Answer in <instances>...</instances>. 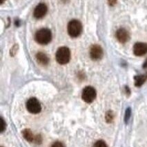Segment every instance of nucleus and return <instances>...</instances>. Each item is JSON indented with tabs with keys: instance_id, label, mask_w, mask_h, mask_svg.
I'll return each mask as SVG.
<instances>
[{
	"instance_id": "nucleus-4",
	"label": "nucleus",
	"mask_w": 147,
	"mask_h": 147,
	"mask_svg": "<svg viewBox=\"0 0 147 147\" xmlns=\"http://www.w3.org/2000/svg\"><path fill=\"white\" fill-rule=\"evenodd\" d=\"M96 91L93 87H86L82 91V98L87 103H91L96 98Z\"/></svg>"
},
{
	"instance_id": "nucleus-15",
	"label": "nucleus",
	"mask_w": 147,
	"mask_h": 147,
	"mask_svg": "<svg viewBox=\"0 0 147 147\" xmlns=\"http://www.w3.org/2000/svg\"><path fill=\"white\" fill-rule=\"evenodd\" d=\"M93 147H108L106 142L103 140H98L94 144Z\"/></svg>"
},
{
	"instance_id": "nucleus-16",
	"label": "nucleus",
	"mask_w": 147,
	"mask_h": 147,
	"mask_svg": "<svg viewBox=\"0 0 147 147\" xmlns=\"http://www.w3.org/2000/svg\"><path fill=\"white\" fill-rule=\"evenodd\" d=\"M50 147H65V146H64V145L63 144L62 142H54L53 144L51 145V146Z\"/></svg>"
},
{
	"instance_id": "nucleus-2",
	"label": "nucleus",
	"mask_w": 147,
	"mask_h": 147,
	"mask_svg": "<svg viewBox=\"0 0 147 147\" xmlns=\"http://www.w3.org/2000/svg\"><path fill=\"white\" fill-rule=\"evenodd\" d=\"M56 60L59 64L65 65L71 59V52L67 47H61L57 50L55 55Z\"/></svg>"
},
{
	"instance_id": "nucleus-12",
	"label": "nucleus",
	"mask_w": 147,
	"mask_h": 147,
	"mask_svg": "<svg viewBox=\"0 0 147 147\" xmlns=\"http://www.w3.org/2000/svg\"><path fill=\"white\" fill-rule=\"evenodd\" d=\"M22 134H23V136L24 138L29 142H33L35 140L34 136H33L32 131H31L30 129H24V130L22 131Z\"/></svg>"
},
{
	"instance_id": "nucleus-10",
	"label": "nucleus",
	"mask_w": 147,
	"mask_h": 147,
	"mask_svg": "<svg viewBox=\"0 0 147 147\" xmlns=\"http://www.w3.org/2000/svg\"><path fill=\"white\" fill-rule=\"evenodd\" d=\"M36 59L37 62L42 65H46L49 63V58L48 56L43 52H38L36 55Z\"/></svg>"
},
{
	"instance_id": "nucleus-5",
	"label": "nucleus",
	"mask_w": 147,
	"mask_h": 147,
	"mask_svg": "<svg viewBox=\"0 0 147 147\" xmlns=\"http://www.w3.org/2000/svg\"><path fill=\"white\" fill-rule=\"evenodd\" d=\"M26 109L30 113H33V114H37L39 113L42 110V106L40 105L37 99L35 98H31L26 102Z\"/></svg>"
},
{
	"instance_id": "nucleus-8",
	"label": "nucleus",
	"mask_w": 147,
	"mask_h": 147,
	"mask_svg": "<svg viewBox=\"0 0 147 147\" xmlns=\"http://www.w3.org/2000/svg\"><path fill=\"white\" fill-rule=\"evenodd\" d=\"M47 10H48V8H47L46 5L45 3H41L37 6L35 9L34 10L33 15H34V17L35 18L41 19L46 15Z\"/></svg>"
},
{
	"instance_id": "nucleus-14",
	"label": "nucleus",
	"mask_w": 147,
	"mask_h": 147,
	"mask_svg": "<svg viewBox=\"0 0 147 147\" xmlns=\"http://www.w3.org/2000/svg\"><path fill=\"white\" fill-rule=\"evenodd\" d=\"M131 109L130 107H129L127 110H126L125 115H124V121H125L126 123H127V122H129V119L131 118Z\"/></svg>"
},
{
	"instance_id": "nucleus-18",
	"label": "nucleus",
	"mask_w": 147,
	"mask_h": 147,
	"mask_svg": "<svg viewBox=\"0 0 147 147\" xmlns=\"http://www.w3.org/2000/svg\"><path fill=\"white\" fill-rule=\"evenodd\" d=\"M108 4H109L110 6H114L115 3H116L117 0H108Z\"/></svg>"
},
{
	"instance_id": "nucleus-9",
	"label": "nucleus",
	"mask_w": 147,
	"mask_h": 147,
	"mask_svg": "<svg viewBox=\"0 0 147 147\" xmlns=\"http://www.w3.org/2000/svg\"><path fill=\"white\" fill-rule=\"evenodd\" d=\"M116 38L120 43H125L129 40L130 35L127 30L120 28L116 32Z\"/></svg>"
},
{
	"instance_id": "nucleus-1",
	"label": "nucleus",
	"mask_w": 147,
	"mask_h": 147,
	"mask_svg": "<svg viewBox=\"0 0 147 147\" xmlns=\"http://www.w3.org/2000/svg\"><path fill=\"white\" fill-rule=\"evenodd\" d=\"M35 39L38 43L41 45L48 44L52 39L51 32L50 30L47 28L40 29L35 33Z\"/></svg>"
},
{
	"instance_id": "nucleus-11",
	"label": "nucleus",
	"mask_w": 147,
	"mask_h": 147,
	"mask_svg": "<svg viewBox=\"0 0 147 147\" xmlns=\"http://www.w3.org/2000/svg\"><path fill=\"white\" fill-rule=\"evenodd\" d=\"M147 78L146 75H140L135 77V85L137 87H140L144 84Z\"/></svg>"
},
{
	"instance_id": "nucleus-19",
	"label": "nucleus",
	"mask_w": 147,
	"mask_h": 147,
	"mask_svg": "<svg viewBox=\"0 0 147 147\" xmlns=\"http://www.w3.org/2000/svg\"><path fill=\"white\" fill-rule=\"evenodd\" d=\"M3 1H4V0H1V4H2L3 3Z\"/></svg>"
},
{
	"instance_id": "nucleus-17",
	"label": "nucleus",
	"mask_w": 147,
	"mask_h": 147,
	"mask_svg": "<svg viewBox=\"0 0 147 147\" xmlns=\"http://www.w3.org/2000/svg\"><path fill=\"white\" fill-rule=\"evenodd\" d=\"M1 132H3V131L6 129V123H5L4 120L3 118H1Z\"/></svg>"
},
{
	"instance_id": "nucleus-6",
	"label": "nucleus",
	"mask_w": 147,
	"mask_h": 147,
	"mask_svg": "<svg viewBox=\"0 0 147 147\" xmlns=\"http://www.w3.org/2000/svg\"><path fill=\"white\" fill-rule=\"evenodd\" d=\"M90 56L93 60H99L103 57V50L101 46L98 45H93L91 48Z\"/></svg>"
},
{
	"instance_id": "nucleus-13",
	"label": "nucleus",
	"mask_w": 147,
	"mask_h": 147,
	"mask_svg": "<svg viewBox=\"0 0 147 147\" xmlns=\"http://www.w3.org/2000/svg\"><path fill=\"white\" fill-rule=\"evenodd\" d=\"M114 118V115L111 111H108L106 114V120L107 122H111Z\"/></svg>"
},
{
	"instance_id": "nucleus-3",
	"label": "nucleus",
	"mask_w": 147,
	"mask_h": 147,
	"mask_svg": "<svg viewBox=\"0 0 147 147\" xmlns=\"http://www.w3.org/2000/svg\"><path fill=\"white\" fill-rule=\"evenodd\" d=\"M67 30L68 33L71 37H78L82 32V25L81 22L76 19L71 21L68 24Z\"/></svg>"
},
{
	"instance_id": "nucleus-7",
	"label": "nucleus",
	"mask_w": 147,
	"mask_h": 147,
	"mask_svg": "<svg viewBox=\"0 0 147 147\" xmlns=\"http://www.w3.org/2000/svg\"><path fill=\"white\" fill-rule=\"evenodd\" d=\"M133 52L135 55L141 57L147 53V43H136L133 46Z\"/></svg>"
}]
</instances>
